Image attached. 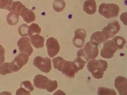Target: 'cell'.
Wrapping results in <instances>:
<instances>
[{
    "label": "cell",
    "mask_w": 127,
    "mask_h": 95,
    "mask_svg": "<svg viewBox=\"0 0 127 95\" xmlns=\"http://www.w3.org/2000/svg\"><path fill=\"white\" fill-rule=\"evenodd\" d=\"M83 10L89 15H92L95 13L96 5L95 0H87L83 5Z\"/></svg>",
    "instance_id": "cell-16"
},
{
    "label": "cell",
    "mask_w": 127,
    "mask_h": 95,
    "mask_svg": "<svg viewBox=\"0 0 127 95\" xmlns=\"http://www.w3.org/2000/svg\"><path fill=\"white\" fill-rule=\"evenodd\" d=\"M108 63L104 60H90L88 63L87 68L91 73L93 77L100 79L103 76V73L107 68Z\"/></svg>",
    "instance_id": "cell-2"
},
{
    "label": "cell",
    "mask_w": 127,
    "mask_h": 95,
    "mask_svg": "<svg viewBox=\"0 0 127 95\" xmlns=\"http://www.w3.org/2000/svg\"><path fill=\"white\" fill-rule=\"evenodd\" d=\"M20 52L26 53L30 56L33 53V48L30 44V40L29 38L24 37L20 39L17 43Z\"/></svg>",
    "instance_id": "cell-11"
},
{
    "label": "cell",
    "mask_w": 127,
    "mask_h": 95,
    "mask_svg": "<svg viewBox=\"0 0 127 95\" xmlns=\"http://www.w3.org/2000/svg\"><path fill=\"white\" fill-rule=\"evenodd\" d=\"M108 39H109L108 36L103 31H98L92 34L90 42L98 46L99 44L107 41Z\"/></svg>",
    "instance_id": "cell-15"
},
{
    "label": "cell",
    "mask_w": 127,
    "mask_h": 95,
    "mask_svg": "<svg viewBox=\"0 0 127 95\" xmlns=\"http://www.w3.org/2000/svg\"><path fill=\"white\" fill-rule=\"evenodd\" d=\"M19 15L12 11L9 13L6 17L8 23L11 26L17 24L19 21Z\"/></svg>",
    "instance_id": "cell-20"
},
{
    "label": "cell",
    "mask_w": 127,
    "mask_h": 95,
    "mask_svg": "<svg viewBox=\"0 0 127 95\" xmlns=\"http://www.w3.org/2000/svg\"><path fill=\"white\" fill-rule=\"evenodd\" d=\"M34 86L38 89H46L48 92L52 93L58 88V84L56 81H52L42 75H37L34 77Z\"/></svg>",
    "instance_id": "cell-3"
},
{
    "label": "cell",
    "mask_w": 127,
    "mask_h": 95,
    "mask_svg": "<svg viewBox=\"0 0 127 95\" xmlns=\"http://www.w3.org/2000/svg\"><path fill=\"white\" fill-rule=\"evenodd\" d=\"M117 49L118 48L112 40H108L103 44L100 54L103 58L111 59L114 56Z\"/></svg>",
    "instance_id": "cell-7"
},
{
    "label": "cell",
    "mask_w": 127,
    "mask_h": 95,
    "mask_svg": "<svg viewBox=\"0 0 127 95\" xmlns=\"http://www.w3.org/2000/svg\"><path fill=\"white\" fill-rule=\"evenodd\" d=\"M77 58L72 62L76 69L78 71L84 68L85 63L89 59L87 57L84 50L82 49L78 50L77 54Z\"/></svg>",
    "instance_id": "cell-13"
},
{
    "label": "cell",
    "mask_w": 127,
    "mask_h": 95,
    "mask_svg": "<svg viewBox=\"0 0 127 95\" xmlns=\"http://www.w3.org/2000/svg\"><path fill=\"white\" fill-rule=\"evenodd\" d=\"M98 95H116V93L114 90L108 89L106 88H99L98 90Z\"/></svg>",
    "instance_id": "cell-25"
},
{
    "label": "cell",
    "mask_w": 127,
    "mask_h": 95,
    "mask_svg": "<svg viewBox=\"0 0 127 95\" xmlns=\"http://www.w3.org/2000/svg\"><path fill=\"white\" fill-rule=\"evenodd\" d=\"M16 95H30V93L29 92V91L25 90L24 88L21 87L17 91Z\"/></svg>",
    "instance_id": "cell-30"
},
{
    "label": "cell",
    "mask_w": 127,
    "mask_h": 95,
    "mask_svg": "<svg viewBox=\"0 0 127 95\" xmlns=\"http://www.w3.org/2000/svg\"><path fill=\"white\" fill-rule=\"evenodd\" d=\"M28 29L29 26L26 24H23L20 26L18 29V32L20 36L23 37L28 36Z\"/></svg>",
    "instance_id": "cell-27"
},
{
    "label": "cell",
    "mask_w": 127,
    "mask_h": 95,
    "mask_svg": "<svg viewBox=\"0 0 127 95\" xmlns=\"http://www.w3.org/2000/svg\"><path fill=\"white\" fill-rule=\"evenodd\" d=\"M12 3V0H0V9L11 11Z\"/></svg>",
    "instance_id": "cell-26"
},
{
    "label": "cell",
    "mask_w": 127,
    "mask_h": 95,
    "mask_svg": "<svg viewBox=\"0 0 127 95\" xmlns=\"http://www.w3.org/2000/svg\"><path fill=\"white\" fill-rule=\"evenodd\" d=\"M65 6L64 0H55L53 3V7L56 12H61L63 10Z\"/></svg>",
    "instance_id": "cell-21"
},
{
    "label": "cell",
    "mask_w": 127,
    "mask_h": 95,
    "mask_svg": "<svg viewBox=\"0 0 127 95\" xmlns=\"http://www.w3.org/2000/svg\"><path fill=\"white\" fill-rule=\"evenodd\" d=\"M127 79L123 76H118L115 79V87L118 90L119 94L127 95Z\"/></svg>",
    "instance_id": "cell-14"
},
{
    "label": "cell",
    "mask_w": 127,
    "mask_h": 95,
    "mask_svg": "<svg viewBox=\"0 0 127 95\" xmlns=\"http://www.w3.org/2000/svg\"><path fill=\"white\" fill-rule=\"evenodd\" d=\"M24 8H25V5H23L21 2L17 1L12 3L11 11L17 13L19 16H21L22 11Z\"/></svg>",
    "instance_id": "cell-19"
},
{
    "label": "cell",
    "mask_w": 127,
    "mask_h": 95,
    "mask_svg": "<svg viewBox=\"0 0 127 95\" xmlns=\"http://www.w3.org/2000/svg\"><path fill=\"white\" fill-rule=\"evenodd\" d=\"M5 50L2 45H0V66L4 61Z\"/></svg>",
    "instance_id": "cell-29"
},
{
    "label": "cell",
    "mask_w": 127,
    "mask_h": 95,
    "mask_svg": "<svg viewBox=\"0 0 127 95\" xmlns=\"http://www.w3.org/2000/svg\"><path fill=\"white\" fill-rule=\"evenodd\" d=\"M121 26L117 21H113L108 24V25L103 29L102 31L108 36L109 38L114 36L120 31Z\"/></svg>",
    "instance_id": "cell-10"
},
{
    "label": "cell",
    "mask_w": 127,
    "mask_h": 95,
    "mask_svg": "<svg viewBox=\"0 0 127 95\" xmlns=\"http://www.w3.org/2000/svg\"><path fill=\"white\" fill-rule=\"evenodd\" d=\"M53 63L55 69L59 70L69 77H74L75 74L78 72L72 61H68L62 57L53 59Z\"/></svg>",
    "instance_id": "cell-1"
},
{
    "label": "cell",
    "mask_w": 127,
    "mask_h": 95,
    "mask_svg": "<svg viewBox=\"0 0 127 95\" xmlns=\"http://www.w3.org/2000/svg\"><path fill=\"white\" fill-rule=\"evenodd\" d=\"M120 11L119 6L115 4L102 3L99 8V13L106 18H113L118 16Z\"/></svg>",
    "instance_id": "cell-4"
},
{
    "label": "cell",
    "mask_w": 127,
    "mask_h": 95,
    "mask_svg": "<svg viewBox=\"0 0 127 95\" xmlns=\"http://www.w3.org/2000/svg\"><path fill=\"white\" fill-rule=\"evenodd\" d=\"M41 32V28L38 25L33 23L30 26L28 29V36L31 37L34 33H40Z\"/></svg>",
    "instance_id": "cell-24"
},
{
    "label": "cell",
    "mask_w": 127,
    "mask_h": 95,
    "mask_svg": "<svg viewBox=\"0 0 127 95\" xmlns=\"http://www.w3.org/2000/svg\"><path fill=\"white\" fill-rule=\"evenodd\" d=\"M21 16L23 17L24 21L27 23L32 22L35 19V15L34 12L31 10H29L26 8L22 10Z\"/></svg>",
    "instance_id": "cell-17"
},
{
    "label": "cell",
    "mask_w": 127,
    "mask_h": 95,
    "mask_svg": "<svg viewBox=\"0 0 127 95\" xmlns=\"http://www.w3.org/2000/svg\"><path fill=\"white\" fill-rule=\"evenodd\" d=\"M45 39L39 35H35L31 37V42L36 48H42L44 45Z\"/></svg>",
    "instance_id": "cell-18"
},
{
    "label": "cell",
    "mask_w": 127,
    "mask_h": 95,
    "mask_svg": "<svg viewBox=\"0 0 127 95\" xmlns=\"http://www.w3.org/2000/svg\"><path fill=\"white\" fill-rule=\"evenodd\" d=\"M86 37L85 30L83 29H77L75 31V36L72 40V43L77 48H81L83 46Z\"/></svg>",
    "instance_id": "cell-9"
},
{
    "label": "cell",
    "mask_w": 127,
    "mask_h": 95,
    "mask_svg": "<svg viewBox=\"0 0 127 95\" xmlns=\"http://www.w3.org/2000/svg\"><path fill=\"white\" fill-rule=\"evenodd\" d=\"M29 60V55L24 53H21L17 55L14 60L10 63L13 72L19 70L27 63Z\"/></svg>",
    "instance_id": "cell-6"
},
{
    "label": "cell",
    "mask_w": 127,
    "mask_h": 95,
    "mask_svg": "<svg viewBox=\"0 0 127 95\" xmlns=\"http://www.w3.org/2000/svg\"><path fill=\"white\" fill-rule=\"evenodd\" d=\"M10 63L5 62L0 66V74L5 75L6 74L12 73Z\"/></svg>",
    "instance_id": "cell-22"
},
{
    "label": "cell",
    "mask_w": 127,
    "mask_h": 95,
    "mask_svg": "<svg viewBox=\"0 0 127 95\" xmlns=\"http://www.w3.org/2000/svg\"><path fill=\"white\" fill-rule=\"evenodd\" d=\"M46 46L48 55L51 57H53L59 53L60 46L58 40L54 38H49L47 40Z\"/></svg>",
    "instance_id": "cell-8"
},
{
    "label": "cell",
    "mask_w": 127,
    "mask_h": 95,
    "mask_svg": "<svg viewBox=\"0 0 127 95\" xmlns=\"http://www.w3.org/2000/svg\"><path fill=\"white\" fill-rule=\"evenodd\" d=\"M21 87L24 88L25 90L29 91V92H32L34 90V87L32 86L31 83L28 81H23L21 83Z\"/></svg>",
    "instance_id": "cell-28"
},
{
    "label": "cell",
    "mask_w": 127,
    "mask_h": 95,
    "mask_svg": "<svg viewBox=\"0 0 127 95\" xmlns=\"http://www.w3.org/2000/svg\"><path fill=\"white\" fill-rule=\"evenodd\" d=\"M33 64L41 72L48 73L52 69L51 60L49 57L36 56L33 60Z\"/></svg>",
    "instance_id": "cell-5"
},
{
    "label": "cell",
    "mask_w": 127,
    "mask_h": 95,
    "mask_svg": "<svg viewBox=\"0 0 127 95\" xmlns=\"http://www.w3.org/2000/svg\"><path fill=\"white\" fill-rule=\"evenodd\" d=\"M112 41L115 44L117 48L119 49H122L126 43V40L122 37L117 36L113 39Z\"/></svg>",
    "instance_id": "cell-23"
},
{
    "label": "cell",
    "mask_w": 127,
    "mask_h": 95,
    "mask_svg": "<svg viewBox=\"0 0 127 95\" xmlns=\"http://www.w3.org/2000/svg\"><path fill=\"white\" fill-rule=\"evenodd\" d=\"M83 50L88 59H95L99 54L98 46L94 45L90 42L86 44Z\"/></svg>",
    "instance_id": "cell-12"
}]
</instances>
